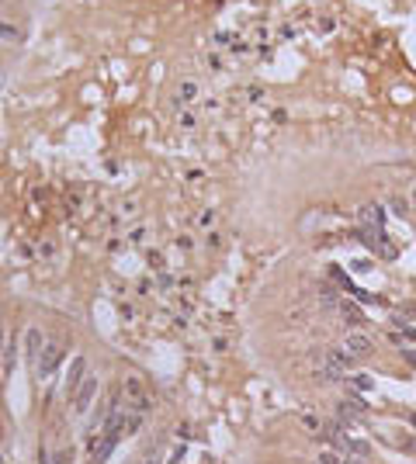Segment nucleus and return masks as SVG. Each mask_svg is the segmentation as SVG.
I'll use <instances>...</instances> for the list:
<instances>
[{
    "mask_svg": "<svg viewBox=\"0 0 416 464\" xmlns=\"http://www.w3.org/2000/svg\"><path fill=\"white\" fill-rule=\"evenodd\" d=\"M0 38H7V42H14V38H18V28H14V24H4V21H0Z\"/></svg>",
    "mask_w": 416,
    "mask_h": 464,
    "instance_id": "2eb2a0df",
    "label": "nucleus"
},
{
    "mask_svg": "<svg viewBox=\"0 0 416 464\" xmlns=\"http://www.w3.org/2000/svg\"><path fill=\"white\" fill-rule=\"evenodd\" d=\"M63 354H66V350H63V339L45 343V346H42V357H39V364H35V367H39V374H42V378H49V374H52V371L63 364Z\"/></svg>",
    "mask_w": 416,
    "mask_h": 464,
    "instance_id": "7ed1b4c3",
    "label": "nucleus"
},
{
    "mask_svg": "<svg viewBox=\"0 0 416 464\" xmlns=\"http://www.w3.org/2000/svg\"><path fill=\"white\" fill-rule=\"evenodd\" d=\"M180 125L184 128H195V114H180Z\"/></svg>",
    "mask_w": 416,
    "mask_h": 464,
    "instance_id": "412c9836",
    "label": "nucleus"
},
{
    "mask_svg": "<svg viewBox=\"0 0 416 464\" xmlns=\"http://www.w3.org/2000/svg\"><path fill=\"white\" fill-rule=\"evenodd\" d=\"M94 395H97V381H94V378H87L80 388H77V395H73V409H77V412H87V409H90V402H94Z\"/></svg>",
    "mask_w": 416,
    "mask_h": 464,
    "instance_id": "20e7f679",
    "label": "nucleus"
},
{
    "mask_svg": "<svg viewBox=\"0 0 416 464\" xmlns=\"http://www.w3.org/2000/svg\"><path fill=\"white\" fill-rule=\"evenodd\" d=\"M344 354L347 357H354V360H364V357H371L374 354V339L368 336V333H347V339H344Z\"/></svg>",
    "mask_w": 416,
    "mask_h": 464,
    "instance_id": "f03ea898",
    "label": "nucleus"
},
{
    "mask_svg": "<svg viewBox=\"0 0 416 464\" xmlns=\"http://www.w3.org/2000/svg\"><path fill=\"white\" fill-rule=\"evenodd\" d=\"M142 236H146V229L139 225V229H132V232H129V243H142Z\"/></svg>",
    "mask_w": 416,
    "mask_h": 464,
    "instance_id": "f3484780",
    "label": "nucleus"
},
{
    "mask_svg": "<svg viewBox=\"0 0 416 464\" xmlns=\"http://www.w3.org/2000/svg\"><path fill=\"white\" fill-rule=\"evenodd\" d=\"M42 346H45V343H42V336H39V329H28V357H31L35 364H39V357H42V354H39V350H42Z\"/></svg>",
    "mask_w": 416,
    "mask_h": 464,
    "instance_id": "1a4fd4ad",
    "label": "nucleus"
},
{
    "mask_svg": "<svg viewBox=\"0 0 416 464\" xmlns=\"http://www.w3.org/2000/svg\"><path fill=\"white\" fill-rule=\"evenodd\" d=\"M302 426H306L309 433H319V430H323V422H319L316 416H309V412H306V416H302Z\"/></svg>",
    "mask_w": 416,
    "mask_h": 464,
    "instance_id": "ddd939ff",
    "label": "nucleus"
},
{
    "mask_svg": "<svg viewBox=\"0 0 416 464\" xmlns=\"http://www.w3.org/2000/svg\"><path fill=\"white\" fill-rule=\"evenodd\" d=\"M4 346H7V339H4V322H0V357H4Z\"/></svg>",
    "mask_w": 416,
    "mask_h": 464,
    "instance_id": "4be33fe9",
    "label": "nucleus"
},
{
    "mask_svg": "<svg viewBox=\"0 0 416 464\" xmlns=\"http://www.w3.org/2000/svg\"><path fill=\"white\" fill-rule=\"evenodd\" d=\"M392 211H395V215H406V211H409V205L399 198V201H392Z\"/></svg>",
    "mask_w": 416,
    "mask_h": 464,
    "instance_id": "a211bd4d",
    "label": "nucleus"
},
{
    "mask_svg": "<svg viewBox=\"0 0 416 464\" xmlns=\"http://www.w3.org/2000/svg\"><path fill=\"white\" fill-rule=\"evenodd\" d=\"M146 260H149V267H156V270H160V263H163V256H160V253H149Z\"/></svg>",
    "mask_w": 416,
    "mask_h": 464,
    "instance_id": "aec40b11",
    "label": "nucleus"
},
{
    "mask_svg": "<svg viewBox=\"0 0 416 464\" xmlns=\"http://www.w3.org/2000/svg\"><path fill=\"white\" fill-rule=\"evenodd\" d=\"M198 97V84L195 80H180V87H177V104H191Z\"/></svg>",
    "mask_w": 416,
    "mask_h": 464,
    "instance_id": "0eeeda50",
    "label": "nucleus"
},
{
    "mask_svg": "<svg viewBox=\"0 0 416 464\" xmlns=\"http://www.w3.org/2000/svg\"><path fill=\"white\" fill-rule=\"evenodd\" d=\"M177 457H184V447H174L170 457H167V464H177Z\"/></svg>",
    "mask_w": 416,
    "mask_h": 464,
    "instance_id": "6ab92c4d",
    "label": "nucleus"
},
{
    "mask_svg": "<svg viewBox=\"0 0 416 464\" xmlns=\"http://www.w3.org/2000/svg\"><path fill=\"white\" fill-rule=\"evenodd\" d=\"M84 367H87V360H84V357H77V360H73L69 378H66V395H77V388L87 381V378H84Z\"/></svg>",
    "mask_w": 416,
    "mask_h": 464,
    "instance_id": "39448f33",
    "label": "nucleus"
},
{
    "mask_svg": "<svg viewBox=\"0 0 416 464\" xmlns=\"http://www.w3.org/2000/svg\"><path fill=\"white\" fill-rule=\"evenodd\" d=\"M344 322H347V326H361V322H364V316H361L357 305H347V301H344Z\"/></svg>",
    "mask_w": 416,
    "mask_h": 464,
    "instance_id": "9d476101",
    "label": "nucleus"
},
{
    "mask_svg": "<svg viewBox=\"0 0 416 464\" xmlns=\"http://www.w3.org/2000/svg\"><path fill=\"white\" fill-rule=\"evenodd\" d=\"M212 222H215V211H212V208H208V211H201V215H198V225H201V229H208V225H212Z\"/></svg>",
    "mask_w": 416,
    "mask_h": 464,
    "instance_id": "dca6fc26",
    "label": "nucleus"
},
{
    "mask_svg": "<svg viewBox=\"0 0 416 464\" xmlns=\"http://www.w3.org/2000/svg\"><path fill=\"white\" fill-rule=\"evenodd\" d=\"M319 464H347V461L340 457L336 450H326V454H319Z\"/></svg>",
    "mask_w": 416,
    "mask_h": 464,
    "instance_id": "4468645a",
    "label": "nucleus"
},
{
    "mask_svg": "<svg viewBox=\"0 0 416 464\" xmlns=\"http://www.w3.org/2000/svg\"><path fill=\"white\" fill-rule=\"evenodd\" d=\"M14 360H18V346H14V339H7V346H4V378H11L14 374Z\"/></svg>",
    "mask_w": 416,
    "mask_h": 464,
    "instance_id": "6e6552de",
    "label": "nucleus"
},
{
    "mask_svg": "<svg viewBox=\"0 0 416 464\" xmlns=\"http://www.w3.org/2000/svg\"><path fill=\"white\" fill-rule=\"evenodd\" d=\"M413 205H416V187H413Z\"/></svg>",
    "mask_w": 416,
    "mask_h": 464,
    "instance_id": "5701e85b",
    "label": "nucleus"
},
{
    "mask_svg": "<svg viewBox=\"0 0 416 464\" xmlns=\"http://www.w3.org/2000/svg\"><path fill=\"white\" fill-rule=\"evenodd\" d=\"M122 392H125V402L135 409V412H146L149 409V395H146V384L139 374H125L122 378Z\"/></svg>",
    "mask_w": 416,
    "mask_h": 464,
    "instance_id": "f257e3e1",
    "label": "nucleus"
},
{
    "mask_svg": "<svg viewBox=\"0 0 416 464\" xmlns=\"http://www.w3.org/2000/svg\"><path fill=\"white\" fill-rule=\"evenodd\" d=\"M347 405H350L354 412H368V402H364L357 392H350V395H347Z\"/></svg>",
    "mask_w": 416,
    "mask_h": 464,
    "instance_id": "f8f14e48",
    "label": "nucleus"
},
{
    "mask_svg": "<svg viewBox=\"0 0 416 464\" xmlns=\"http://www.w3.org/2000/svg\"><path fill=\"white\" fill-rule=\"evenodd\" d=\"M135 430H139V412H135V416H125V419H122V433H125V437H132Z\"/></svg>",
    "mask_w": 416,
    "mask_h": 464,
    "instance_id": "9b49d317",
    "label": "nucleus"
},
{
    "mask_svg": "<svg viewBox=\"0 0 416 464\" xmlns=\"http://www.w3.org/2000/svg\"><path fill=\"white\" fill-rule=\"evenodd\" d=\"M361 222H364V225H374V229H382L385 211L378 208V205H361Z\"/></svg>",
    "mask_w": 416,
    "mask_h": 464,
    "instance_id": "423d86ee",
    "label": "nucleus"
}]
</instances>
